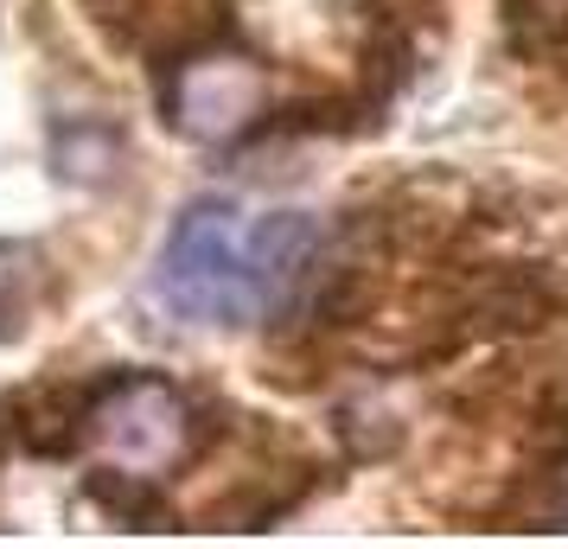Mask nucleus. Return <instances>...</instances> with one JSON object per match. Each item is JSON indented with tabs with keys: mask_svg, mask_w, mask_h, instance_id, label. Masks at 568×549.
<instances>
[{
	"mask_svg": "<svg viewBox=\"0 0 568 549\" xmlns=\"http://www.w3.org/2000/svg\"><path fill=\"white\" fill-rule=\"evenodd\" d=\"M307 486H313L307 467H282V472H268V479H250L236 498H224V505L211 511V523H224V530H262V523L287 518V511L307 498Z\"/></svg>",
	"mask_w": 568,
	"mask_h": 549,
	"instance_id": "7",
	"label": "nucleus"
},
{
	"mask_svg": "<svg viewBox=\"0 0 568 549\" xmlns=\"http://www.w3.org/2000/svg\"><path fill=\"white\" fill-rule=\"evenodd\" d=\"M338 435L352 447V460H384L389 447L403 441V421L389 409H377V403H345L338 409Z\"/></svg>",
	"mask_w": 568,
	"mask_h": 549,
	"instance_id": "11",
	"label": "nucleus"
},
{
	"mask_svg": "<svg viewBox=\"0 0 568 549\" xmlns=\"http://www.w3.org/2000/svg\"><path fill=\"white\" fill-rule=\"evenodd\" d=\"M90 498L103 505L109 518H122L129 530H160V518H166V505H160L154 479H134V472H90Z\"/></svg>",
	"mask_w": 568,
	"mask_h": 549,
	"instance_id": "10",
	"label": "nucleus"
},
{
	"mask_svg": "<svg viewBox=\"0 0 568 549\" xmlns=\"http://www.w3.org/2000/svg\"><path fill=\"white\" fill-rule=\"evenodd\" d=\"M160 301L192 326H243L256 314L236 211L224 199H199L180 211V224L160 250Z\"/></svg>",
	"mask_w": 568,
	"mask_h": 549,
	"instance_id": "3",
	"label": "nucleus"
},
{
	"mask_svg": "<svg viewBox=\"0 0 568 549\" xmlns=\"http://www.w3.org/2000/svg\"><path fill=\"white\" fill-rule=\"evenodd\" d=\"M160 109L199 148H231L268 115V64L236 39H199L160 64Z\"/></svg>",
	"mask_w": 568,
	"mask_h": 549,
	"instance_id": "2",
	"label": "nucleus"
},
{
	"mask_svg": "<svg viewBox=\"0 0 568 549\" xmlns=\"http://www.w3.org/2000/svg\"><path fill=\"white\" fill-rule=\"evenodd\" d=\"M530 447H537V460H568V390L549 396L530 416Z\"/></svg>",
	"mask_w": 568,
	"mask_h": 549,
	"instance_id": "13",
	"label": "nucleus"
},
{
	"mask_svg": "<svg viewBox=\"0 0 568 549\" xmlns=\"http://www.w3.org/2000/svg\"><path fill=\"white\" fill-rule=\"evenodd\" d=\"M243 268H250V301H256L262 314H307V294L320 282V268H326V231H320V217L307 211H275V217H262L256 236L243 243Z\"/></svg>",
	"mask_w": 568,
	"mask_h": 549,
	"instance_id": "4",
	"label": "nucleus"
},
{
	"mask_svg": "<svg viewBox=\"0 0 568 549\" xmlns=\"http://www.w3.org/2000/svg\"><path fill=\"white\" fill-rule=\"evenodd\" d=\"M83 13H90L115 45H134L141 27H148V0H83Z\"/></svg>",
	"mask_w": 568,
	"mask_h": 549,
	"instance_id": "12",
	"label": "nucleus"
},
{
	"mask_svg": "<svg viewBox=\"0 0 568 549\" xmlns=\"http://www.w3.org/2000/svg\"><path fill=\"white\" fill-rule=\"evenodd\" d=\"M505 523L511 530H568V460H542L524 472L505 498Z\"/></svg>",
	"mask_w": 568,
	"mask_h": 549,
	"instance_id": "8",
	"label": "nucleus"
},
{
	"mask_svg": "<svg viewBox=\"0 0 568 549\" xmlns=\"http://www.w3.org/2000/svg\"><path fill=\"white\" fill-rule=\"evenodd\" d=\"M39 282H45L39 250H32V243H0V339H20V333H27Z\"/></svg>",
	"mask_w": 568,
	"mask_h": 549,
	"instance_id": "9",
	"label": "nucleus"
},
{
	"mask_svg": "<svg viewBox=\"0 0 568 549\" xmlns=\"http://www.w3.org/2000/svg\"><path fill=\"white\" fill-rule=\"evenodd\" d=\"M0 454H7V428H0Z\"/></svg>",
	"mask_w": 568,
	"mask_h": 549,
	"instance_id": "14",
	"label": "nucleus"
},
{
	"mask_svg": "<svg viewBox=\"0 0 568 549\" xmlns=\"http://www.w3.org/2000/svg\"><path fill=\"white\" fill-rule=\"evenodd\" d=\"M103 390V377H52V384H32V390L13 396V421L7 441H20L39 460H64L83 447V428H90V403Z\"/></svg>",
	"mask_w": 568,
	"mask_h": 549,
	"instance_id": "5",
	"label": "nucleus"
},
{
	"mask_svg": "<svg viewBox=\"0 0 568 549\" xmlns=\"http://www.w3.org/2000/svg\"><path fill=\"white\" fill-rule=\"evenodd\" d=\"M52 160H58V180L109 185L115 173H122V134L109 129V122L78 115V122H64V129L52 134Z\"/></svg>",
	"mask_w": 568,
	"mask_h": 549,
	"instance_id": "6",
	"label": "nucleus"
},
{
	"mask_svg": "<svg viewBox=\"0 0 568 549\" xmlns=\"http://www.w3.org/2000/svg\"><path fill=\"white\" fill-rule=\"evenodd\" d=\"M83 447L103 454L109 472H134V479H166L199 454V409L180 384L148 377V370H109L97 403H90V428Z\"/></svg>",
	"mask_w": 568,
	"mask_h": 549,
	"instance_id": "1",
	"label": "nucleus"
}]
</instances>
